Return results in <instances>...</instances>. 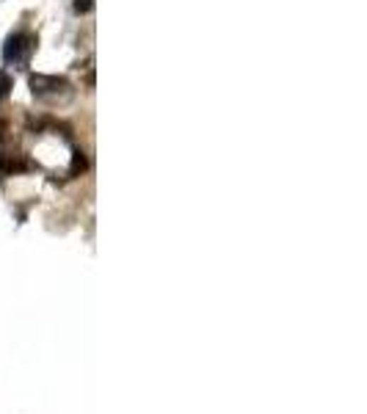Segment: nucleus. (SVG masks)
Wrapping results in <instances>:
<instances>
[{"mask_svg": "<svg viewBox=\"0 0 367 414\" xmlns=\"http://www.w3.org/2000/svg\"><path fill=\"white\" fill-rule=\"evenodd\" d=\"M33 36L30 33H17L9 39V47H6V61H14V64H26L30 50H33Z\"/></svg>", "mask_w": 367, "mask_h": 414, "instance_id": "obj_1", "label": "nucleus"}, {"mask_svg": "<svg viewBox=\"0 0 367 414\" xmlns=\"http://www.w3.org/2000/svg\"><path fill=\"white\" fill-rule=\"evenodd\" d=\"M94 9V0H75V11L78 14H89Z\"/></svg>", "mask_w": 367, "mask_h": 414, "instance_id": "obj_2", "label": "nucleus"}]
</instances>
